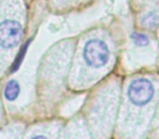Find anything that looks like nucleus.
I'll use <instances>...</instances> for the list:
<instances>
[{"instance_id":"nucleus-2","label":"nucleus","mask_w":159,"mask_h":139,"mask_svg":"<svg viewBox=\"0 0 159 139\" xmlns=\"http://www.w3.org/2000/svg\"><path fill=\"white\" fill-rule=\"evenodd\" d=\"M128 99L133 106H144L148 104L155 95V87L152 80L145 77L133 80L128 87Z\"/></svg>"},{"instance_id":"nucleus-5","label":"nucleus","mask_w":159,"mask_h":139,"mask_svg":"<svg viewBox=\"0 0 159 139\" xmlns=\"http://www.w3.org/2000/svg\"><path fill=\"white\" fill-rule=\"evenodd\" d=\"M131 39L133 40L136 46H139V47H145L149 44V39L146 35L144 34H141V33H133L131 35Z\"/></svg>"},{"instance_id":"nucleus-1","label":"nucleus","mask_w":159,"mask_h":139,"mask_svg":"<svg viewBox=\"0 0 159 139\" xmlns=\"http://www.w3.org/2000/svg\"><path fill=\"white\" fill-rule=\"evenodd\" d=\"M82 55L87 65L94 68H99L108 63L110 52L106 42L98 38H93L84 45Z\"/></svg>"},{"instance_id":"nucleus-3","label":"nucleus","mask_w":159,"mask_h":139,"mask_svg":"<svg viewBox=\"0 0 159 139\" xmlns=\"http://www.w3.org/2000/svg\"><path fill=\"white\" fill-rule=\"evenodd\" d=\"M23 26L16 19H2L0 21V47L13 49L20 44Z\"/></svg>"},{"instance_id":"nucleus-6","label":"nucleus","mask_w":159,"mask_h":139,"mask_svg":"<svg viewBox=\"0 0 159 139\" xmlns=\"http://www.w3.org/2000/svg\"><path fill=\"white\" fill-rule=\"evenodd\" d=\"M142 22L145 25V27H154L158 23V15H156L155 13H149L144 16Z\"/></svg>"},{"instance_id":"nucleus-4","label":"nucleus","mask_w":159,"mask_h":139,"mask_svg":"<svg viewBox=\"0 0 159 139\" xmlns=\"http://www.w3.org/2000/svg\"><path fill=\"white\" fill-rule=\"evenodd\" d=\"M20 93V85L16 80H11L7 83L5 87V97L9 101H13L18 98Z\"/></svg>"}]
</instances>
